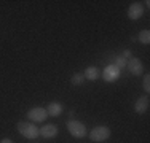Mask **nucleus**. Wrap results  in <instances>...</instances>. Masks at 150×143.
<instances>
[{
  "label": "nucleus",
  "instance_id": "obj_12",
  "mask_svg": "<svg viewBox=\"0 0 150 143\" xmlns=\"http://www.w3.org/2000/svg\"><path fill=\"white\" fill-rule=\"evenodd\" d=\"M139 41L144 43V45H149L150 43V30H142L141 34H139Z\"/></svg>",
  "mask_w": 150,
  "mask_h": 143
},
{
  "label": "nucleus",
  "instance_id": "obj_13",
  "mask_svg": "<svg viewBox=\"0 0 150 143\" xmlns=\"http://www.w3.org/2000/svg\"><path fill=\"white\" fill-rule=\"evenodd\" d=\"M83 81H85V76H83V75H80V73H75L74 76L70 78V83H72L74 86H80Z\"/></svg>",
  "mask_w": 150,
  "mask_h": 143
},
{
  "label": "nucleus",
  "instance_id": "obj_5",
  "mask_svg": "<svg viewBox=\"0 0 150 143\" xmlns=\"http://www.w3.org/2000/svg\"><path fill=\"white\" fill-rule=\"evenodd\" d=\"M142 14H144V6H142L139 2L131 3V6L128 8V18H129L131 21H137Z\"/></svg>",
  "mask_w": 150,
  "mask_h": 143
},
{
  "label": "nucleus",
  "instance_id": "obj_14",
  "mask_svg": "<svg viewBox=\"0 0 150 143\" xmlns=\"http://www.w3.org/2000/svg\"><path fill=\"white\" fill-rule=\"evenodd\" d=\"M128 60L125 59V57H117L115 59V67L117 69H123V67H126Z\"/></svg>",
  "mask_w": 150,
  "mask_h": 143
},
{
  "label": "nucleus",
  "instance_id": "obj_6",
  "mask_svg": "<svg viewBox=\"0 0 150 143\" xmlns=\"http://www.w3.org/2000/svg\"><path fill=\"white\" fill-rule=\"evenodd\" d=\"M126 67H128V70H129L131 73L136 75V76H139V75L142 73V70H144V67H142L141 59H137V57H131V59L128 60Z\"/></svg>",
  "mask_w": 150,
  "mask_h": 143
},
{
  "label": "nucleus",
  "instance_id": "obj_9",
  "mask_svg": "<svg viewBox=\"0 0 150 143\" xmlns=\"http://www.w3.org/2000/svg\"><path fill=\"white\" fill-rule=\"evenodd\" d=\"M147 108H149V97H147V95L139 97L137 100H136V105H134L136 113L142 114V113H145V110H147Z\"/></svg>",
  "mask_w": 150,
  "mask_h": 143
},
{
  "label": "nucleus",
  "instance_id": "obj_1",
  "mask_svg": "<svg viewBox=\"0 0 150 143\" xmlns=\"http://www.w3.org/2000/svg\"><path fill=\"white\" fill-rule=\"evenodd\" d=\"M18 132H19L23 137L29 138V140H34V138H37L38 135H40V129L35 126L34 123H26V121H21V123H18Z\"/></svg>",
  "mask_w": 150,
  "mask_h": 143
},
{
  "label": "nucleus",
  "instance_id": "obj_16",
  "mask_svg": "<svg viewBox=\"0 0 150 143\" xmlns=\"http://www.w3.org/2000/svg\"><path fill=\"white\" fill-rule=\"evenodd\" d=\"M121 57H125V59L131 57V51H129V49H125V51H123V56H121Z\"/></svg>",
  "mask_w": 150,
  "mask_h": 143
},
{
  "label": "nucleus",
  "instance_id": "obj_4",
  "mask_svg": "<svg viewBox=\"0 0 150 143\" xmlns=\"http://www.w3.org/2000/svg\"><path fill=\"white\" fill-rule=\"evenodd\" d=\"M27 118H29L32 123H43L46 118H48V111H46V108L35 107V108H30L27 111Z\"/></svg>",
  "mask_w": 150,
  "mask_h": 143
},
{
  "label": "nucleus",
  "instance_id": "obj_2",
  "mask_svg": "<svg viewBox=\"0 0 150 143\" xmlns=\"http://www.w3.org/2000/svg\"><path fill=\"white\" fill-rule=\"evenodd\" d=\"M67 130H69V134L72 135L75 138H83L86 137V126H85L83 123H80V121L77 119H70L69 123H67Z\"/></svg>",
  "mask_w": 150,
  "mask_h": 143
},
{
  "label": "nucleus",
  "instance_id": "obj_7",
  "mask_svg": "<svg viewBox=\"0 0 150 143\" xmlns=\"http://www.w3.org/2000/svg\"><path fill=\"white\" fill-rule=\"evenodd\" d=\"M40 135L43 138H53L58 135V127L54 126V124H46L40 129Z\"/></svg>",
  "mask_w": 150,
  "mask_h": 143
},
{
  "label": "nucleus",
  "instance_id": "obj_10",
  "mask_svg": "<svg viewBox=\"0 0 150 143\" xmlns=\"http://www.w3.org/2000/svg\"><path fill=\"white\" fill-rule=\"evenodd\" d=\"M46 111H48L50 116H59L62 113V105L59 102H51L48 105V108H46Z\"/></svg>",
  "mask_w": 150,
  "mask_h": 143
},
{
  "label": "nucleus",
  "instance_id": "obj_8",
  "mask_svg": "<svg viewBox=\"0 0 150 143\" xmlns=\"http://www.w3.org/2000/svg\"><path fill=\"white\" fill-rule=\"evenodd\" d=\"M118 75H120V70L117 69L115 65H109L104 70V80L109 81V83H112V81H115L117 78H118Z\"/></svg>",
  "mask_w": 150,
  "mask_h": 143
},
{
  "label": "nucleus",
  "instance_id": "obj_15",
  "mask_svg": "<svg viewBox=\"0 0 150 143\" xmlns=\"http://www.w3.org/2000/svg\"><path fill=\"white\" fill-rule=\"evenodd\" d=\"M142 88H144L145 92L150 91V75H144V81H142Z\"/></svg>",
  "mask_w": 150,
  "mask_h": 143
},
{
  "label": "nucleus",
  "instance_id": "obj_17",
  "mask_svg": "<svg viewBox=\"0 0 150 143\" xmlns=\"http://www.w3.org/2000/svg\"><path fill=\"white\" fill-rule=\"evenodd\" d=\"M0 143H13V142L10 140V138H2V140H0Z\"/></svg>",
  "mask_w": 150,
  "mask_h": 143
},
{
  "label": "nucleus",
  "instance_id": "obj_3",
  "mask_svg": "<svg viewBox=\"0 0 150 143\" xmlns=\"http://www.w3.org/2000/svg\"><path fill=\"white\" fill-rule=\"evenodd\" d=\"M110 137V129L107 126H98L94 129H91L90 132V140L91 142H105Z\"/></svg>",
  "mask_w": 150,
  "mask_h": 143
},
{
  "label": "nucleus",
  "instance_id": "obj_11",
  "mask_svg": "<svg viewBox=\"0 0 150 143\" xmlns=\"http://www.w3.org/2000/svg\"><path fill=\"white\" fill-rule=\"evenodd\" d=\"M86 80H90V81H96L98 80V76H99V70L96 69V67H88L86 70H85V75H83Z\"/></svg>",
  "mask_w": 150,
  "mask_h": 143
}]
</instances>
